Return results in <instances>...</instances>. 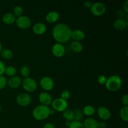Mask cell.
<instances>
[{"instance_id": "5bb4252c", "label": "cell", "mask_w": 128, "mask_h": 128, "mask_svg": "<svg viewBox=\"0 0 128 128\" xmlns=\"http://www.w3.org/2000/svg\"><path fill=\"white\" fill-rule=\"evenodd\" d=\"M128 21L123 18H118L114 21L113 23V27L116 31H123L127 28Z\"/></svg>"}, {"instance_id": "1f68e13d", "label": "cell", "mask_w": 128, "mask_h": 128, "mask_svg": "<svg viewBox=\"0 0 128 128\" xmlns=\"http://www.w3.org/2000/svg\"><path fill=\"white\" fill-rule=\"evenodd\" d=\"M107 81V78L106 77V76L103 74H101L98 77V82L101 85L105 84Z\"/></svg>"}, {"instance_id": "7c38bea8", "label": "cell", "mask_w": 128, "mask_h": 128, "mask_svg": "<svg viewBox=\"0 0 128 128\" xmlns=\"http://www.w3.org/2000/svg\"><path fill=\"white\" fill-rule=\"evenodd\" d=\"M97 114L100 119L104 121H107L110 118L111 113L109 109L104 106H100L97 110Z\"/></svg>"}, {"instance_id": "603a6c76", "label": "cell", "mask_w": 128, "mask_h": 128, "mask_svg": "<svg viewBox=\"0 0 128 128\" xmlns=\"http://www.w3.org/2000/svg\"><path fill=\"white\" fill-rule=\"evenodd\" d=\"M128 106H122L120 111V118L122 121L125 122L128 121Z\"/></svg>"}, {"instance_id": "60d3db41", "label": "cell", "mask_w": 128, "mask_h": 128, "mask_svg": "<svg viewBox=\"0 0 128 128\" xmlns=\"http://www.w3.org/2000/svg\"><path fill=\"white\" fill-rule=\"evenodd\" d=\"M70 122H68V121H66V126H70Z\"/></svg>"}, {"instance_id": "cb8c5ba5", "label": "cell", "mask_w": 128, "mask_h": 128, "mask_svg": "<svg viewBox=\"0 0 128 128\" xmlns=\"http://www.w3.org/2000/svg\"><path fill=\"white\" fill-rule=\"evenodd\" d=\"M82 113L87 116H91L95 113V108L91 105H87L83 108Z\"/></svg>"}, {"instance_id": "4fadbf2b", "label": "cell", "mask_w": 128, "mask_h": 128, "mask_svg": "<svg viewBox=\"0 0 128 128\" xmlns=\"http://www.w3.org/2000/svg\"><path fill=\"white\" fill-rule=\"evenodd\" d=\"M22 80L18 76H14L10 78L7 81L9 87L12 89H16L20 87L22 84Z\"/></svg>"}, {"instance_id": "7402d4cb", "label": "cell", "mask_w": 128, "mask_h": 128, "mask_svg": "<svg viewBox=\"0 0 128 128\" xmlns=\"http://www.w3.org/2000/svg\"><path fill=\"white\" fill-rule=\"evenodd\" d=\"M0 54H1V57L2 58L6 60H11L12 58V56H13V53H12V51L11 50H10V49L8 48L2 49Z\"/></svg>"}, {"instance_id": "83f0119b", "label": "cell", "mask_w": 128, "mask_h": 128, "mask_svg": "<svg viewBox=\"0 0 128 128\" xmlns=\"http://www.w3.org/2000/svg\"><path fill=\"white\" fill-rule=\"evenodd\" d=\"M74 112V121H81L82 120L83 113L80 110H76Z\"/></svg>"}, {"instance_id": "2e32d148", "label": "cell", "mask_w": 128, "mask_h": 128, "mask_svg": "<svg viewBox=\"0 0 128 128\" xmlns=\"http://www.w3.org/2000/svg\"><path fill=\"white\" fill-rule=\"evenodd\" d=\"M71 38H72L74 41L80 42L85 38V33L81 30H74L71 32Z\"/></svg>"}, {"instance_id": "d6986e66", "label": "cell", "mask_w": 128, "mask_h": 128, "mask_svg": "<svg viewBox=\"0 0 128 128\" xmlns=\"http://www.w3.org/2000/svg\"><path fill=\"white\" fill-rule=\"evenodd\" d=\"M83 126L84 128H98V122L92 118H88L84 121Z\"/></svg>"}, {"instance_id": "ba28073f", "label": "cell", "mask_w": 128, "mask_h": 128, "mask_svg": "<svg viewBox=\"0 0 128 128\" xmlns=\"http://www.w3.org/2000/svg\"><path fill=\"white\" fill-rule=\"evenodd\" d=\"M16 26L21 30H26L31 25V20L26 16H21L16 20Z\"/></svg>"}, {"instance_id": "f1b7e54d", "label": "cell", "mask_w": 128, "mask_h": 128, "mask_svg": "<svg viewBox=\"0 0 128 128\" xmlns=\"http://www.w3.org/2000/svg\"><path fill=\"white\" fill-rule=\"evenodd\" d=\"M69 128H84L83 124L81 121H72L70 122Z\"/></svg>"}, {"instance_id": "8d00e7d4", "label": "cell", "mask_w": 128, "mask_h": 128, "mask_svg": "<svg viewBox=\"0 0 128 128\" xmlns=\"http://www.w3.org/2000/svg\"><path fill=\"white\" fill-rule=\"evenodd\" d=\"M43 128H55L54 125L52 123H51V122H48V123L45 124L44 125Z\"/></svg>"}, {"instance_id": "484cf974", "label": "cell", "mask_w": 128, "mask_h": 128, "mask_svg": "<svg viewBox=\"0 0 128 128\" xmlns=\"http://www.w3.org/2000/svg\"><path fill=\"white\" fill-rule=\"evenodd\" d=\"M20 73H21V76L24 78L29 77L30 74V68L27 66H22L21 70H20Z\"/></svg>"}, {"instance_id": "f546056e", "label": "cell", "mask_w": 128, "mask_h": 128, "mask_svg": "<svg viewBox=\"0 0 128 128\" xmlns=\"http://www.w3.org/2000/svg\"><path fill=\"white\" fill-rule=\"evenodd\" d=\"M70 98V92L68 90H64V91H62V92H61V98H60L67 101Z\"/></svg>"}, {"instance_id": "4dcf8cb0", "label": "cell", "mask_w": 128, "mask_h": 128, "mask_svg": "<svg viewBox=\"0 0 128 128\" xmlns=\"http://www.w3.org/2000/svg\"><path fill=\"white\" fill-rule=\"evenodd\" d=\"M7 80L3 75L0 76V90L4 88L5 86L7 84Z\"/></svg>"}, {"instance_id": "d4e9b609", "label": "cell", "mask_w": 128, "mask_h": 128, "mask_svg": "<svg viewBox=\"0 0 128 128\" xmlns=\"http://www.w3.org/2000/svg\"><path fill=\"white\" fill-rule=\"evenodd\" d=\"M17 71H16V69L14 67L12 66H8L6 67V70H5L4 73L7 75L9 77L11 78L13 77V76H16V74Z\"/></svg>"}, {"instance_id": "9c48e42d", "label": "cell", "mask_w": 128, "mask_h": 128, "mask_svg": "<svg viewBox=\"0 0 128 128\" xmlns=\"http://www.w3.org/2000/svg\"><path fill=\"white\" fill-rule=\"evenodd\" d=\"M40 84L41 88L47 92V91H51L53 88L54 83L53 80L49 76H44L40 80Z\"/></svg>"}, {"instance_id": "d6a6232c", "label": "cell", "mask_w": 128, "mask_h": 128, "mask_svg": "<svg viewBox=\"0 0 128 128\" xmlns=\"http://www.w3.org/2000/svg\"><path fill=\"white\" fill-rule=\"evenodd\" d=\"M121 102L124 106H128V96L127 94H125L124 95L121 97Z\"/></svg>"}, {"instance_id": "7bdbcfd3", "label": "cell", "mask_w": 128, "mask_h": 128, "mask_svg": "<svg viewBox=\"0 0 128 128\" xmlns=\"http://www.w3.org/2000/svg\"></svg>"}, {"instance_id": "7a4b0ae2", "label": "cell", "mask_w": 128, "mask_h": 128, "mask_svg": "<svg viewBox=\"0 0 128 128\" xmlns=\"http://www.w3.org/2000/svg\"><path fill=\"white\" fill-rule=\"evenodd\" d=\"M50 110L49 106L44 105H38L32 111V116L34 118L38 121H42L47 119L50 116Z\"/></svg>"}, {"instance_id": "5b68a950", "label": "cell", "mask_w": 128, "mask_h": 128, "mask_svg": "<svg viewBox=\"0 0 128 128\" xmlns=\"http://www.w3.org/2000/svg\"><path fill=\"white\" fill-rule=\"evenodd\" d=\"M52 110L58 112H63L64 111L68 109V102L66 100H64L61 98H56L52 100L51 102Z\"/></svg>"}, {"instance_id": "44dd1931", "label": "cell", "mask_w": 128, "mask_h": 128, "mask_svg": "<svg viewBox=\"0 0 128 128\" xmlns=\"http://www.w3.org/2000/svg\"><path fill=\"white\" fill-rule=\"evenodd\" d=\"M70 47H71V50L76 53L81 52L82 50V44L80 42H78V41H72L70 44Z\"/></svg>"}, {"instance_id": "ac0fdd59", "label": "cell", "mask_w": 128, "mask_h": 128, "mask_svg": "<svg viewBox=\"0 0 128 128\" xmlns=\"http://www.w3.org/2000/svg\"><path fill=\"white\" fill-rule=\"evenodd\" d=\"M16 16L12 12H7V13L4 14L2 18V20L4 23L8 25L13 24L14 22H16Z\"/></svg>"}, {"instance_id": "8992f818", "label": "cell", "mask_w": 128, "mask_h": 128, "mask_svg": "<svg viewBox=\"0 0 128 128\" xmlns=\"http://www.w3.org/2000/svg\"><path fill=\"white\" fill-rule=\"evenodd\" d=\"M106 10V6L101 2H96L92 4L90 11L93 15L96 16H101L105 13Z\"/></svg>"}, {"instance_id": "b9f144b4", "label": "cell", "mask_w": 128, "mask_h": 128, "mask_svg": "<svg viewBox=\"0 0 128 128\" xmlns=\"http://www.w3.org/2000/svg\"><path fill=\"white\" fill-rule=\"evenodd\" d=\"M1 106H0V112H1Z\"/></svg>"}, {"instance_id": "6da1fadb", "label": "cell", "mask_w": 128, "mask_h": 128, "mask_svg": "<svg viewBox=\"0 0 128 128\" xmlns=\"http://www.w3.org/2000/svg\"><path fill=\"white\" fill-rule=\"evenodd\" d=\"M71 32L72 30L68 25L60 22L54 26L52 31V35L58 43L62 44L70 41L71 39Z\"/></svg>"}, {"instance_id": "d590c367", "label": "cell", "mask_w": 128, "mask_h": 128, "mask_svg": "<svg viewBox=\"0 0 128 128\" xmlns=\"http://www.w3.org/2000/svg\"><path fill=\"white\" fill-rule=\"evenodd\" d=\"M123 10L126 13H128V1L126 0L123 4Z\"/></svg>"}, {"instance_id": "3957f363", "label": "cell", "mask_w": 128, "mask_h": 128, "mask_svg": "<svg viewBox=\"0 0 128 128\" xmlns=\"http://www.w3.org/2000/svg\"><path fill=\"white\" fill-rule=\"evenodd\" d=\"M122 86V80L118 75H112L107 78L105 86L106 89L111 92H116L119 91Z\"/></svg>"}, {"instance_id": "9a60e30c", "label": "cell", "mask_w": 128, "mask_h": 128, "mask_svg": "<svg viewBox=\"0 0 128 128\" xmlns=\"http://www.w3.org/2000/svg\"><path fill=\"white\" fill-rule=\"evenodd\" d=\"M46 26L42 22H36L33 25L32 27V31L34 34L37 35L43 34L46 31Z\"/></svg>"}, {"instance_id": "836d02e7", "label": "cell", "mask_w": 128, "mask_h": 128, "mask_svg": "<svg viewBox=\"0 0 128 128\" xmlns=\"http://www.w3.org/2000/svg\"><path fill=\"white\" fill-rule=\"evenodd\" d=\"M5 70H6V66L4 63L1 60H0V76H2L4 74Z\"/></svg>"}, {"instance_id": "74e56055", "label": "cell", "mask_w": 128, "mask_h": 128, "mask_svg": "<svg viewBox=\"0 0 128 128\" xmlns=\"http://www.w3.org/2000/svg\"><path fill=\"white\" fill-rule=\"evenodd\" d=\"M98 128H106V123L104 121H101L98 122Z\"/></svg>"}, {"instance_id": "ffe728a7", "label": "cell", "mask_w": 128, "mask_h": 128, "mask_svg": "<svg viewBox=\"0 0 128 128\" xmlns=\"http://www.w3.org/2000/svg\"><path fill=\"white\" fill-rule=\"evenodd\" d=\"M62 116L68 122H71L74 121V112L71 110L66 109L62 112Z\"/></svg>"}, {"instance_id": "e575fe53", "label": "cell", "mask_w": 128, "mask_h": 128, "mask_svg": "<svg viewBox=\"0 0 128 128\" xmlns=\"http://www.w3.org/2000/svg\"><path fill=\"white\" fill-rule=\"evenodd\" d=\"M91 6H92V2L90 1H86L84 2V6L86 8H91Z\"/></svg>"}, {"instance_id": "4316f807", "label": "cell", "mask_w": 128, "mask_h": 128, "mask_svg": "<svg viewBox=\"0 0 128 128\" xmlns=\"http://www.w3.org/2000/svg\"><path fill=\"white\" fill-rule=\"evenodd\" d=\"M13 14L18 18L22 16L23 14V9L21 6H16L13 9Z\"/></svg>"}, {"instance_id": "ab89813d", "label": "cell", "mask_w": 128, "mask_h": 128, "mask_svg": "<svg viewBox=\"0 0 128 128\" xmlns=\"http://www.w3.org/2000/svg\"><path fill=\"white\" fill-rule=\"evenodd\" d=\"M2 50V44H1V42H0V53H1Z\"/></svg>"}, {"instance_id": "52a82bcc", "label": "cell", "mask_w": 128, "mask_h": 128, "mask_svg": "<svg viewBox=\"0 0 128 128\" xmlns=\"http://www.w3.org/2000/svg\"><path fill=\"white\" fill-rule=\"evenodd\" d=\"M32 99L29 94L21 92L19 94L16 98V101L18 105L22 107H26L31 104Z\"/></svg>"}, {"instance_id": "8fae6325", "label": "cell", "mask_w": 128, "mask_h": 128, "mask_svg": "<svg viewBox=\"0 0 128 128\" xmlns=\"http://www.w3.org/2000/svg\"><path fill=\"white\" fill-rule=\"evenodd\" d=\"M52 53L55 57L61 58L65 53V48L63 44L60 43H56L52 48Z\"/></svg>"}, {"instance_id": "f35d334b", "label": "cell", "mask_w": 128, "mask_h": 128, "mask_svg": "<svg viewBox=\"0 0 128 128\" xmlns=\"http://www.w3.org/2000/svg\"><path fill=\"white\" fill-rule=\"evenodd\" d=\"M55 112H56V111L54 110H50V115L54 114L55 113Z\"/></svg>"}, {"instance_id": "e0dca14e", "label": "cell", "mask_w": 128, "mask_h": 128, "mask_svg": "<svg viewBox=\"0 0 128 128\" xmlns=\"http://www.w3.org/2000/svg\"><path fill=\"white\" fill-rule=\"evenodd\" d=\"M60 18V14L56 11H52L49 12L46 16V20L50 23L56 22Z\"/></svg>"}, {"instance_id": "277c9868", "label": "cell", "mask_w": 128, "mask_h": 128, "mask_svg": "<svg viewBox=\"0 0 128 128\" xmlns=\"http://www.w3.org/2000/svg\"><path fill=\"white\" fill-rule=\"evenodd\" d=\"M22 88L28 92H32L37 88V82L34 79L28 77L22 81Z\"/></svg>"}, {"instance_id": "30bf717a", "label": "cell", "mask_w": 128, "mask_h": 128, "mask_svg": "<svg viewBox=\"0 0 128 128\" xmlns=\"http://www.w3.org/2000/svg\"><path fill=\"white\" fill-rule=\"evenodd\" d=\"M38 99L41 104L46 106H49L50 105H51L52 101L51 94L46 91L41 92L39 95Z\"/></svg>"}]
</instances>
